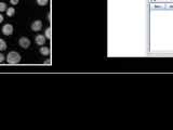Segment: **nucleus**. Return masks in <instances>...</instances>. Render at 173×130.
<instances>
[{
    "label": "nucleus",
    "mask_w": 173,
    "mask_h": 130,
    "mask_svg": "<svg viewBox=\"0 0 173 130\" xmlns=\"http://www.w3.org/2000/svg\"><path fill=\"white\" fill-rule=\"evenodd\" d=\"M21 54L16 51H11L7 55V62L9 64H17L21 62Z\"/></svg>",
    "instance_id": "obj_1"
},
{
    "label": "nucleus",
    "mask_w": 173,
    "mask_h": 130,
    "mask_svg": "<svg viewBox=\"0 0 173 130\" xmlns=\"http://www.w3.org/2000/svg\"><path fill=\"white\" fill-rule=\"evenodd\" d=\"M19 45L23 49H27V48L30 46V40L27 38V37H21L20 40H19Z\"/></svg>",
    "instance_id": "obj_2"
},
{
    "label": "nucleus",
    "mask_w": 173,
    "mask_h": 130,
    "mask_svg": "<svg viewBox=\"0 0 173 130\" xmlns=\"http://www.w3.org/2000/svg\"><path fill=\"white\" fill-rule=\"evenodd\" d=\"M2 33L6 35V36H10L13 34V25L12 24H6L2 27Z\"/></svg>",
    "instance_id": "obj_3"
},
{
    "label": "nucleus",
    "mask_w": 173,
    "mask_h": 130,
    "mask_svg": "<svg viewBox=\"0 0 173 130\" xmlns=\"http://www.w3.org/2000/svg\"><path fill=\"white\" fill-rule=\"evenodd\" d=\"M30 27H31V30H34V32H39L41 29V27H42V22L40 20L34 21L31 25H30Z\"/></svg>",
    "instance_id": "obj_4"
},
{
    "label": "nucleus",
    "mask_w": 173,
    "mask_h": 130,
    "mask_svg": "<svg viewBox=\"0 0 173 130\" xmlns=\"http://www.w3.org/2000/svg\"><path fill=\"white\" fill-rule=\"evenodd\" d=\"M35 42L38 46H44V43H46V36H43V35H37L36 38H35Z\"/></svg>",
    "instance_id": "obj_5"
},
{
    "label": "nucleus",
    "mask_w": 173,
    "mask_h": 130,
    "mask_svg": "<svg viewBox=\"0 0 173 130\" xmlns=\"http://www.w3.org/2000/svg\"><path fill=\"white\" fill-rule=\"evenodd\" d=\"M40 53L42 54V55H49L50 54V49L48 47L42 46V48H40Z\"/></svg>",
    "instance_id": "obj_6"
},
{
    "label": "nucleus",
    "mask_w": 173,
    "mask_h": 130,
    "mask_svg": "<svg viewBox=\"0 0 173 130\" xmlns=\"http://www.w3.org/2000/svg\"><path fill=\"white\" fill-rule=\"evenodd\" d=\"M7 15L9 17H13L14 15V13H15V9H14L13 7H11V8H8L7 10Z\"/></svg>",
    "instance_id": "obj_7"
},
{
    "label": "nucleus",
    "mask_w": 173,
    "mask_h": 130,
    "mask_svg": "<svg viewBox=\"0 0 173 130\" xmlns=\"http://www.w3.org/2000/svg\"><path fill=\"white\" fill-rule=\"evenodd\" d=\"M7 49V43L4 39L0 38V51H4Z\"/></svg>",
    "instance_id": "obj_8"
},
{
    "label": "nucleus",
    "mask_w": 173,
    "mask_h": 130,
    "mask_svg": "<svg viewBox=\"0 0 173 130\" xmlns=\"http://www.w3.org/2000/svg\"><path fill=\"white\" fill-rule=\"evenodd\" d=\"M48 2H49V0H37V4L41 6V7H44V6H47Z\"/></svg>",
    "instance_id": "obj_9"
},
{
    "label": "nucleus",
    "mask_w": 173,
    "mask_h": 130,
    "mask_svg": "<svg viewBox=\"0 0 173 130\" xmlns=\"http://www.w3.org/2000/svg\"><path fill=\"white\" fill-rule=\"evenodd\" d=\"M7 4H4V2H0V12H4V11L7 10Z\"/></svg>",
    "instance_id": "obj_10"
},
{
    "label": "nucleus",
    "mask_w": 173,
    "mask_h": 130,
    "mask_svg": "<svg viewBox=\"0 0 173 130\" xmlns=\"http://www.w3.org/2000/svg\"><path fill=\"white\" fill-rule=\"evenodd\" d=\"M46 38H48V39H51V28L50 27H48L47 29H46Z\"/></svg>",
    "instance_id": "obj_11"
},
{
    "label": "nucleus",
    "mask_w": 173,
    "mask_h": 130,
    "mask_svg": "<svg viewBox=\"0 0 173 130\" xmlns=\"http://www.w3.org/2000/svg\"><path fill=\"white\" fill-rule=\"evenodd\" d=\"M19 2H20V0H10V4H13V6H16V4H19Z\"/></svg>",
    "instance_id": "obj_12"
},
{
    "label": "nucleus",
    "mask_w": 173,
    "mask_h": 130,
    "mask_svg": "<svg viewBox=\"0 0 173 130\" xmlns=\"http://www.w3.org/2000/svg\"><path fill=\"white\" fill-rule=\"evenodd\" d=\"M4 61V55L2 53H0V63H2Z\"/></svg>",
    "instance_id": "obj_13"
},
{
    "label": "nucleus",
    "mask_w": 173,
    "mask_h": 130,
    "mask_svg": "<svg viewBox=\"0 0 173 130\" xmlns=\"http://www.w3.org/2000/svg\"><path fill=\"white\" fill-rule=\"evenodd\" d=\"M4 22V15L0 13V23H2Z\"/></svg>",
    "instance_id": "obj_14"
},
{
    "label": "nucleus",
    "mask_w": 173,
    "mask_h": 130,
    "mask_svg": "<svg viewBox=\"0 0 173 130\" xmlns=\"http://www.w3.org/2000/svg\"><path fill=\"white\" fill-rule=\"evenodd\" d=\"M50 63H51L50 60H47V61H46V64H50Z\"/></svg>",
    "instance_id": "obj_15"
}]
</instances>
